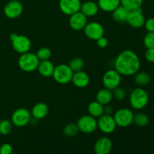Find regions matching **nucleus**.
Listing matches in <instances>:
<instances>
[{
    "label": "nucleus",
    "mask_w": 154,
    "mask_h": 154,
    "mask_svg": "<svg viewBox=\"0 0 154 154\" xmlns=\"http://www.w3.org/2000/svg\"><path fill=\"white\" fill-rule=\"evenodd\" d=\"M141 69V60L135 52L125 50L114 60V69L123 76L135 75Z\"/></svg>",
    "instance_id": "nucleus-1"
},
{
    "label": "nucleus",
    "mask_w": 154,
    "mask_h": 154,
    "mask_svg": "<svg viewBox=\"0 0 154 154\" xmlns=\"http://www.w3.org/2000/svg\"><path fill=\"white\" fill-rule=\"evenodd\" d=\"M149 102V95L141 87L134 89L129 95V104L133 109L141 111L144 109Z\"/></svg>",
    "instance_id": "nucleus-2"
},
{
    "label": "nucleus",
    "mask_w": 154,
    "mask_h": 154,
    "mask_svg": "<svg viewBox=\"0 0 154 154\" xmlns=\"http://www.w3.org/2000/svg\"><path fill=\"white\" fill-rule=\"evenodd\" d=\"M40 60L35 54L30 51L20 54L18 59V66L20 69L25 72H32L37 70Z\"/></svg>",
    "instance_id": "nucleus-3"
},
{
    "label": "nucleus",
    "mask_w": 154,
    "mask_h": 154,
    "mask_svg": "<svg viewBox=\"0 0 154 154\" xmlns=\"http://www.w3.org/2000/svg\"><path fill=\"white\" fill-rule=\"evenodd\" d=\"M12 48L20 54L29 52L31 49L32 43L30 39L24 35H18L17 33H11L10 35Z\"/></svg>",
    "instance_id": "nucleus-4"
},
{
    "label": "nucleus",
    "mask_w": 154,
    "mask_h": 154,
    "mask_svg": "<svg viewBox=\"0 0 154 154\" xmlns=\"http://www.w3.org/2000/svg\"><path fill=\"white\" fill-rule=\"evenodd\" d=\"M73 74V71L69 65L60 64L55 66L52 76L54 81L58 84H67L72 81Z\"/></svg>",
    "instance_id": "nucleus-5"
},
{
    "label": "nucleus",
    "mask_w": 154,
    "mask_h": 154,
    "mask_svg": "<svg viewBox=\"0 0 154 154\" xmlns=\"http://www.w3.org/2000/svg\"><path fill=\"white\" fill-rule=\"evenodd\" d=\"M113 117L117 126L126 128L133 123L134 113L129 108H123L117 110Z\"/></svg>",
    "instance_id": "nucleus-6"
},
{
    "label": "nucleus",
    "mask_w": 154,
    "mask_h": 154,
    "mask_svg": "<svg viewBox=\"0 0 154 154\" xmlns=\"http://www.w3.org/2000/svg\"><path fill=\"white\" fill-rule=\"evenodd\" d=\"M31 118V112L28 109L25 108H20L14 111L11 121L13 126L17 127H24L29 124Z\"/></svg>",
    "instance_id": "nucleus-7"
},
{
    "label": "nucleus",
    "mask_w": 154,
    "mask_h": 154,
    "mask_svg": "<svg viewBox=\"0 0 154 154\" xmlns=\"http://www.w3.org/2000/svg\"><path fill=\"white\" fill-rule=\"evenodd\" d=\"M79 132L84 134H91L98 129L97 120L91 115L81 116L77 122Z\"/></svg>",
    "instance_id": "nucleus-8"
},
{
    "label": "nucleus",
    "mask_w": 154,
    "mask_h": 154,
    "mask_svg": "<svg viewBox=\"0 0 154 154\" xmlns=\"http://www.w3.org/2000/svg\"><path fill=\"white\" fill-rule=\"evenodd\" d=\"M86 37L93 41H96L105 35V29L100 23L97 21L87 22L84 29Z\"/></svg>",
    "instance_id": "nucleus-9"
},
{
    "label": "nucleus",
    "mask_w": 154,
    "mask_h": 154,
    "mask_svg": "<svg viewBox=\"0 0 154 154\" xmlns=\"http://www.w3.org/2000/svg\"><path fill=\"white\" fill-rule=\"evenodd\" d=\"M122 75L117 72L115 69L108 70L102 77V83L105 88L113 90L116 87H119L121 83Z\"/></svg>",
    "instance_id": "nucleus-10"
},
{
    "label": "nucleus",
    "mask_w": 154,
    "mask_h": 154,
    "mask_svg": "<svg viewBox=\"0 0 154 154\" xmlns=\"http://www.w3.org/2000/svg\"><path fill=\"white\" fill-rule=\"evenodd\" d=\"M98 129L105 134H111L115 131L117 124L114 117L110 114H104L97 120Z\"/></svg>",
    "instance_id": "nucleus-11"
},
{
    "label": "nucleus",
    "mask_w": 154,
    "mask_h": 154,
    "mask_svg": "<svg viewBox=\"0 0 154 154\" xmlns=\"http://www.w3.org/2000/svg\"><path fill=\"white\" fill-rule=\"evenodd\" d=\"M23 11V6L18 0L9 1L4 7V14L9 19L19 17Z\"/></svg>",
    "instance_id": "nucleus-12"
},
{
    "label": "nucleus",
    "mask_w": 154,
    "mask_h": 154,
    "mask_svg": "<svg viewBox=\"0 0 154 154\" xmlns=\"http://www.w3.org/2000/svg\"><path fill=\"white\" fill-rule=\"evenodd\" d=\"M81 5V0H60L59 2L60 11L68 16L80 11Z\"/></svg>",
    "instance_id": "nucleus-13"
},
{
    "label": "nucleus",
    "mask_w": 154,
    "mask_h": 154,
    "mask_svg": "<svg viewBox=\"0 0 154 154\" xmlns=\"http://www.w3.org/2000/svg\"><path fill=\"white\" fill-rule=\"evenodd\" d=\"M126 23L130 26L135 29H139L144 26L145 23V18H144L141 8L136 9V10L129 11L128 14Z\"/></svg>",
    "instance_id": "nucleus-14"
},
{
    "label": "nucleus",
    "mask_w": 154,
    "mask_h": 154,
    "mask_svg": "<svg viewBox=\"0 0 154 154\" xmlns=\"http://www.w3.org/2000/svg\"><path fill=\"white\" fill-rule=\"evenodd\" d=\"M69 24L71 29L75 31H81L84 29L87 23V18L82 12L78 11L70 15Z\"/></svg>",
    "instance_id": "nucleus-15"
},
{
    "label": "nucleus",
    "mask_w": 154,
    "mask_h": 154,
    "mask_svg": "<svg viewBox=\"0 0 154 154\" xmlns=\"http://www.w3.org/2000/svg\"><path fill=\"white\" fill-rule=\"evenodd\" d=\"M113 144L108 137H101L94 144V152L96 154H110L112 150Z\"/></svg>",
    "instance_id": "nucleus-16"
},
{
    "label": "nucleus",
    "mask_w": 154,
    "mask_h": 154,
    "mask_svg": "<svg viewBox=\"0 0 154 154\" xmlns=\"http://www.w3.org/2000/svg\"><path fill=\"white\" fill-rule=\"evenodd\" d=\"M72 82L74 85L78 88H84L90 84V77L87 72L84 71L74 72Z\"/></svg>",
    "instance_id": "nucleus-17"
},
{
    "label": "nucleus",
    "mask_w": 154,
    "mask_h": 154,
    "mask_svg": "<svg viewBox=\"0 0 154 154\" xmlns=\"http://www.w3.org/2000/svg\"><path fill=\"white\" fill-rule=\"evenodd\" d=\"M99 8L96 2L93 1H86L81 3L80 11L82 12L87 17H91L97 14Z\"/></svg>",
    "instance_id": "nucleus-18"
},
{
    "label": "nucleus",
    "mask_w": 154,
    "mask_h": 154,
    "mask_svg": "<svg viewBox=\"0 0 154 154\" xmlns=\"http://www.w3.org/2000/svg\"><path fill=\"white\" fill-rule=\"evenodd\" d=\"M30 112H31L32 117L39 120L48 116L49 113V108L47 104L44 102H38L32 107Z\"/></svg>",
    "instance_id": "nucleus-19"
},
{
    "label": "nucleus",
    "mask_w": 154,
    "mask_h": 154,
    "mask_svg": "<svg viewBox=\"0 0 154 154\" xmlns=\"http://www.w3.org/2000/svg\"><path fill=\"white\" fill-rule=\"evenodd\" d=\"M54 69H55V66L50 61V60H42L39 62L37 71L39 75H42L44 78H50V77H52Z\"/></svg>",
    "instance_id": "nucleus-20"
},
{
    "label": "nucleus",
    "mask_w": 154,
    "mask_h": 154,
    "mask_svg": "<svg viewBox=\"0 0 154 154\" xmlns=\"http://www.w3.org/2000/svg\"><path fill=\"white\" fill-rule=\"evenodd\" d=\"M113 98L114 97H113L112 90H110L106 88L101 89L100 90H99L98 93H96V101L103 105L104 106L111 103Z\"/></svg>",
    "instance_id": "nucleus-21"
},
{
    "label": "nucleus",
    "mask_w": 154,
    "mask_h": 154,
    "mask_svg": "<svg viewBox=\"0 0 154 154\" xmlns=\"http://www.w3.org/2000/svg\"><path fill=\"white\" fill-rule=\"evenodd\" d=\"M97 4L99 9L110 13L120 5V0H98Z\"/></svg>",
    "instance_id": "nucleus-22"
},
{
    "label": "nucleus",
    "mask_w": 154,
    "mask_h": 154,
    "mask_svg": "<svg viewBox=\"0 0 154 154\" xmlns=\"http://www.w3.org/2000/svg\"><path fill=\"white\" fill-rule=\"evenodd\" d=\"M104 109H105V106L98 102L97 101L90 102L88 105V108H87L89 114L91 115L92 117H95V118H99V117L103 115Z\"/></svg>",
    "instance_id": "nucleus-23"
},
{
    "label": "nucleus",
    "mask_w": 154,
    "mask_h": 154,
    "mask_svg": "<svg viewBox=\"0 0 154 154\" xmlns=\"http://www.w3.org/2000/svg\"><path fill=\"white\" fill-rule=\"evenodd\" d=\"M129 12V11L128 9L120 5L111 13H112V17L114 20L119 23H123L126 22Z\"/></svg>",
    "instance_id": "nucleus-24"
},
{
    "label": "nucleus",
    "mask_w": 154,
    "mask_h": 154,
    "mask_svg": "<svg viewBox=\"0 0 154 154\" xmlns=\"http://www.w3.org/2000/svg\"><path fill=\"white\" fill-rule=\"evenodd\" d=\"M150 75L145 72H138L134 77L135 83L139 87H144L147 85L150 82Z\"/></svg>",
    "instance_id": "nucleus-25"
},
{
    "label": "nucleus",
    "mask_w": 154,
    "mask_h": 154,
    "mask_svg": "<svg viewBox=\"0 0 154 154\" xmlns=\"http://www.w3.org/2000/svg\"><path fill=\"white\" fill-rule=\"evenodd\" d=\"M144 0H120V5L129 11L136 10L141 8Z\"/></svg>",
    "instance_id": "nucleus-26"
},
{
    "label": "nucleus",
    "mask_w": 154,
    "mask_h": 154,
    "mask_svg": "<svg viewBox=\"0 0 154 154\" xmlns=\"http://www.w3.org/2000/svg\"><path fill=\"white\" fill-rule=\"evenodd\" d=\"M149 122H150V119L145 113L140 112L136 114H134L133 123H135V125H137L138 126L144 127L148 125Z\"/></svg>",
    "instance_id": "nucleus-27"
},
{
    "label": "nucleus",
    "mask_w": 154,
    "mask_h": 154,
    "mask_svg": "<svg viewBox=\"0 0 154 154\" xmlns=\"http://www.w3.org/2000/svg\"><path fill=\"white\" fill-rule=\"evenodd\" d=\"M79 132V129L77 123H69L63 128V133L67 137H75Z\"/></svg>",
    "instance_id": "nucleus-28"
},
{
    "label": "nucleus",
    "mask_w": 154,
    "mask_h": 154,
    "mask_svg": "<svg viewBox=\"0 0 154 154\" xmlns=\"http://www.w3.org/2000/svg\"><path fill=\"white\" fill-rule=\"evenodd\" d=\"M69 66L71 68V69L73 71V72H79L84 69V62L83 59L80 58V57H75L69 62Z\"/></svg>",
    "instance_id": "nucleus-29"
},
{
    "label": "nucleus",
    "mask_w": 154,
    "mask_h": 154,
    "mask_svg": "<svg viewBox=\"0 0 154 154\" xmlns=\"http://www.w3.org/2000/svg\"><path fill=\"white\" fill-rule=\"evenodd\" d=\"M13 128L11 121L4 119L0 121V134L2 135H8L11 133Z\"/></svg>",
    "instance_id": "nucleus-30"
},
{
    "label": "nucleus",
    "mask_w": 154,
    "mask_h": 154,
    "mask_svg": "<svg viewBox=\"0 0 154 154\" xmlns=\"http://www.w3.org/2000/svg\"><path fill=\"white\" fill-rule=\"evenodd\" d=\"M35 54L38 60L42 61V60H50V58L52 56V52H51L50 48H47V47H42L38 50Z\"/></svg>",
    "instance_id": "nucleus-31"
},
{
    "label": "nucleus",
    "mask_w": 154,
    "mask_h": 154,
    "mask_svg": "<svg viewBox=\"0 0 154 154\" xmlns=\"http://www.w3.org/2000/svg\"><path fill=\"white\" fill-rule=\"evenodd\" d=\"M113 97L117 101H123L126 96V92L123 87H117L112 90Z\"/></svg>",
    "instance_id": "nucleus-32"
},
{
    "label": "nucleus",
    "mask_w": 154,
    "mask_h": 154,
    "mask_svg": "<svg viewBox=\"0 0 154 154\" xmlns=\"http://www.w3.org/2000/svg\"><path fill=\"white\" fill-rule=\"evenodd\" d=\"M143 44L147 49L154 48V32H147L143 39Z\"/></svg>",
    "instance_id": "nucleus-33"
},
{
    "label": "nucleus",
    "mask_w": 154,
    "mask_h": 154,
    "mask_svg": "<svg viewBox=\"0 0 154 154\" xmlns=\"http://www.w3.org/2000/svg\"><path fill=\"white\" fill-rule=\"evenodd\" d=\"M13 152V147L8 143H4L0 146V154H11Z\"/></svg>",
    "instance_id": "nucleus-34"
},
{
    "label": "nucleus",
    "mask_w": 154,
    "mask_h": 154,
    "mask_svg": "<svg viewBox=\"0 0 154 154\" xmlns=\"http://www.w3.org/2000/svg\"><path fill=\"white\" fill-rule=\"evenodd\" d=\"M144 26L149 32H154V17H150L145 20Z\"/></svg>",
    "instance_id": "nucleus-35"
},
{
    "label": "nucleus",
    "mask_w": 154,
    "mask_h": 154,
    "mask_svg": "<svg viewBox=\"0 0 154 154\" xmlns=\"http://www.w3.org/2000/svg\"><path fill=\"white\" fill-rule=\"evenodd\" d=\"M145 57L146 60L149 63H154V48H150V49H147L145 52Z\"/></svg>",
    "instance_id": "nucleus-36"
},
{
    "label": "nucleus",
    "mask_w": 154,
    "mask_h": 154,
    "mask_svg": "<svg viewBox=\"0 0 154 154\" xmlns=\"http://www.w3.org/2000/svg\"><path fill=\"white\" fill-rule=\"evenodd\" d=\"M96 44H97L99 48H107L108 45V38H106L105 37V36H102L100 38L96 40Z\"/></svg>",
    "instance_id": "nucleus-37"
},
{
    "label": "nucleus",
    "mask_w": 154,
    "mask_h": 154,
    "mask_svg": "<svg viewBox=\"0 0 154 154\" xmlns=\"http://www.w3.org/2000/svg\"><path fill=\"white\" fill-rule=\"evenodd\" d=\"M112 112H113V109H112V108H111V106H108V105H107L106 106H105V109H104V114H110V115H111Z\"/></svg>",
    "instance_id": "nucleus-38"
},
{
    "label": "nucleus",
    "mask_w": 154,
    "mask_h": 154,
    "mask_svg": "<svg viewBox=\"0 0 154 154\" xmlns=\"http://www.w3.org/2000/svg\"><path fill=\"white\" fill-rule=\"evenodd\" d=\"M9 1H14V0H9Z\"/></svg>",
    "instance_id": "nucleus-39"
},
{
    "label": "nucleus",
    "mask_w": 154,
    "mask_h": 154,
    "mask_svg": "<svg viewBox=\"0 0 154 154\" xmlns=\"http://www.w3.org/2000/svg\"><path fill=\"white\" fill-rule=\"evenodd\" d=\"M11 154H13V153H11Z\"/></svg>",
    "instance_id": "nucleus-40"
}]
</instances>
